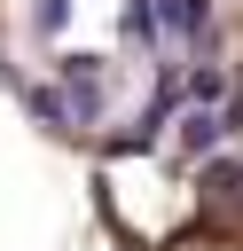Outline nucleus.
Here are the masks:
<instances>
[{"mask_svg":"<svg viewBox=\"0 0 243 251\" xmlns=\"http://www.w3.org/2000/svg\"><path fill=\"white\" fill-rule=\"evenodd\" d=\"M133 24H141V39H149V47L188 55V47H204L212 8H204V0H141V8H133Z\"/></svg>","mask_w":243,"mask_h":251,"instance_id":"nucleus-1","label":"nucleus"},{"mask_svg":"<svg viewBox=\"0 0 243 251\" xmlns=\"http://www.w3.org/2000/svg\"><path fill=\"white\" fill-rule=\"evenodd\" d=\"M63 16H71V0H39V8H31V24H39V31H63Z\"/></svg>","mask_w":243,"mask_h":251,"instance_id":"nucleus-2","label":"nucleus"}]
</instances>
